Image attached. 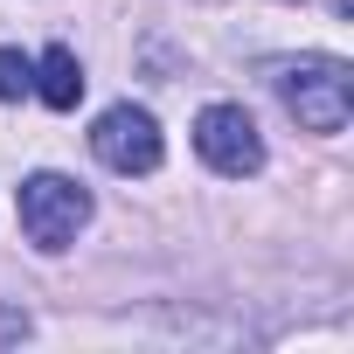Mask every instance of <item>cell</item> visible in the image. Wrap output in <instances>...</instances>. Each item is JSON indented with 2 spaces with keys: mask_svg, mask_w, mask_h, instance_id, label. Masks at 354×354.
<instances>
[{
  "mask_svg": "<svg viewBox=\"0 0 354 354\" xmlns=\"http://www.w3.org/2000/svg\"><path fill=\"white\" fill-rule=\"evenodd\" d=\"M285 111L306 125V132H347V111H354V70L340 56H299V63H278L271 70Z\"/></svg>",
  "mask_w": 354,
  "mask_h": 354,
  "instance_id": "1",
  "label": "cell"
},
{
  "mask_svg": "<svg viewBox=\"0 0 354 354\" xmlns=\"http://www.w3.org/2000/svg\"><path fill=\"white\" fill-rule=\"evenodd\" d=\"M15 209H21V230H28L35 250H70L77 230L91 223V195L70 181V174H28Z\"/></svg>",
  "mask_w": 354,
  "mask_h": 354,
  "instance_id": "2",
  "label": "cell"
},
{
  "mask_svg": "<svg viewBox=\"0 0 354 354\" xmlns=\"http://www.w3.org/2000/svg\"><path fill=\"white\" fill-rule=\"evenodd\" d=\"M91 153H97L111 174H153L160 153H167V139H160V118H153V111L111 104V111H97V125H91Z\"/></svg>",
  "mask_w": 354,
  "mask_h": 354,
  "instance_id": "3",
  "label": "cell"
},
{
  "mask_svg": "<svg viewBox=\"0 0 354 354\" xmlns=\"http://www.w3.org/2000/svg\"><path fill=\"white\" fill-rule=\"evenodd\" d=\"M195 153H202L216 174H230V181L257 174V167H264V139H257V118H250L243 104H209V111L195 118Z\"/></svg>",
  "mask_w": 354,
  "mask_h": 354,
  "instance_id": "4",
  "label": "cell"
},
{
  "mask_svg": "<svg viewBox=\"0 0 354 354\" xmlns=\"http://www.w3.org/2000/svg\"><path fill=\"white\" fill-rule=\"evenodd\" d=\"M35 97L49 104V111H70L77 97H84V63H77V49H42V63H35Z\"/></svg>",
  "mask_w": 354,
  "mask_h": 354,
  "instance_id": "5",
  "label": "cell"
},
{
  "mask_svg": "<svg viewBox=\"0 0 354 354\" xmlns=\"http://www.w3.org/2000/svg\"><path fill=\"white\" fill-rule=\"evenodd\" d=\"M28 91H35V63H28L21 49H0V97L15 104V97H28Z\"/></svg>",
  "mask_w": 354,
  "mask_h": 354,
  "instance_id": "6",
  "label": "cell"
}]
</instances>
